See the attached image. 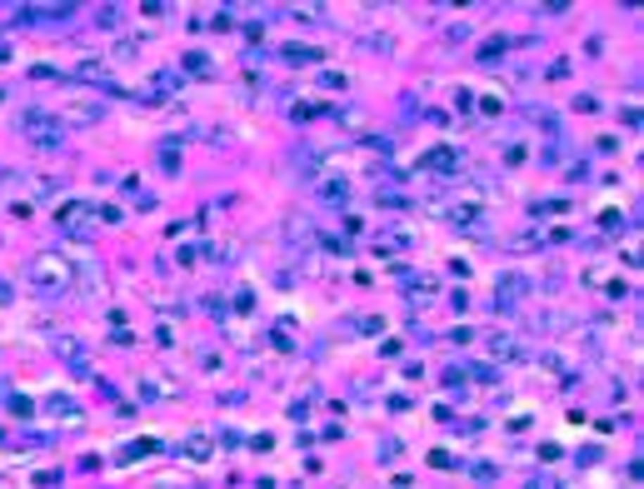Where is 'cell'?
<instances>
[{
	"label": "cell",
	"instance_id": "obj_1",
	"mask_svg": "<svg viewBox=\"0 0 644 489\" xmlns=\"http://www.w3.org/2000/svg\"><path fill=\"white\" fill-rule=\"evenodd\" d=\"M35 280H50V285H65V265H61V260H40V265H35Z\"/></svg>",
	"mask_w": 644,
	"mask_h": 489
}]
</instances>
